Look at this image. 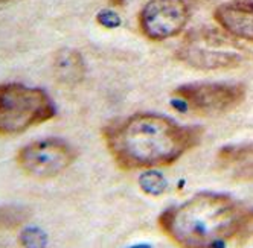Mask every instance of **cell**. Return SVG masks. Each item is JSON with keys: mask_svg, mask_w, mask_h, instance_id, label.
Returning <instances> with one entry per match:
<instances>
[{"mask_svg": "<svg viewBox=\"0 0 253 248\" xmlns=\"http://www.w3.org/2000/svg\"><path fill=\"white\" fill-rule=\"evenodd\" d=\"M188 19L183 0H150L139 14V26L148 40L164 41L182 32Z\"/></svg>", "mask_w": 253, "mask_h": 248, "instance_id": "7", "label": "cell"}, {"mask_svg": "<svg viewBox=\"0 0 253 248\" xmlns=\"http://www.w3.org/2000/svg\"><path fill=\"white\" fill-rule=\"evenodd\" d=\"M140 187L145 193L160 195L167 189V181H165L164 175H162V174L154 172V171H147L140 177Z\"/></svg>", "mask_w": 253, "mask_h": 248, "instance_id": "13", "label": "cell"}, {"mask_svg": "<svg viewBox=\"0 0 253 248\" xmlns=\"http://www.w3.org/2000/svg\"><path fill=\"white\" fill-rule=\"evenodd\" d=\"M215 166L233 181H253V143L221 148L216 152Z\"/></svg>", "mask_w": 253, "mask_h": 248, "instance_id": "9", "label": "cell"}, {"mask_svg": "<svg viewBox=\"0 0 253 248\" xmlns=\"http://www.w3.org/2000/svg\"><path fill=\"white\" fill-rule=\"evenodd\" d=\"M202 127L180 125L153 113L112 120L102 128L104 143L124 171L169 166L200 143Z\"/></svg>", "mask_w": 253, "mask_h": 248, "instance_id": "1", "label": "cell"}, {"mask_svg": "<svg viewBox=\"0 0 253 248\" xmlns=\"http://www.w3.org/2000/svg\"><path fill=\"white\" fill-rule=\"evenodd\" d=\"M77 149L61 139H43L19 149L15 162L22 172L35 180H50L75 163Z\"/></svg>", "mask_w": 253, "mask_h": 248, "instance_id": "5", "label": "cell"}, {"mask_svg": "<svg viewBox=\"0 0 253 248\" xmlns=\"http://www.w3.org/2000/svg\"><path fill=\"white\" fill-rule=\"evenodd\" d=\"M32 215V212L26 206L5 204L0 206V232H9L25 225Z\"/></svg>", "mask_w": 253, "mask_h": 248, "instance_id": "11", "label": "cell"}, {"mask_svg": "<svg viewBox=\"0 0 253 248\" xmlns=\"http://www.w3.org/2000/svg\"><path fill=\"white\" fill-rule=\"evenodd\" d=\"M55 116L49 95L17 82L0 84V136H17Z\"/></svg>", "mask_w": 253, "mask_h": 248, "instance_id": "3", "label": "cell"}, {"mask_svg": "<svg viewBox=\"0 0 253 248\" xmlns=\"http://www.w3.org/2000/svg\"><path fill=\"white\" fill-rule=\"evenodd\" d=\"M53 75L64 85H77L84 79L85 64L80 52L61 49L53 57Z\"/></svg>", "mask_w": 253, "mask_h": 248, "instance_id": "10", "label": "cell"}, {"mask_svg": "<svg viewBox=\"0 0 253 248\" xmlns=\"http://www.w3.org/2000/svg\"><path fill=\"white\" fill-rule=\"evenodd\" d=\"M125 3V0H110V5L113 6H122Z\"/></svg>", "mask_w": 253, "mask_h": 248, "instance_id": "15", "label": "cell"}, {"mask_svg": "<svg viewBox=\"0 0 253 248\" xmlns=\"http://www.w3.org/2000/svg\"><path fill=\"white\" fill-rule=\"evenodd\" d=\"M213 17L230 37L253 43V0H233L220 5Z\"/></svg>", "mask_w": 253, "mask_h": 248, "instance_id": "8", "label": "cell"}, {"mask_svg": "<svg viewBox=\"0 0 253 248\" xmlns=\"http://www.w3.org/2000/svg\"><path fill=\"white\" fill-rule=\"evenodd\" d=\"M19 244L22 248H46L47 235L39 227H26L20 232Z\"/></svg>", "mask_w": 253, "mask_h": 248, "instance_id": "12", "label": "cell"}, {"mask_svg": "<svg viewBox=\"0 0 253 248\" xmlns=\"http://www.w3.org/2000/svg\"><path fill=\"white\" fill-rule=\"evenodd\" d=\"M157 224L178 248H226L253 238V210L226 193H197L162 212Z\"/></svg>", "mask_w": 253, "mask_h": 248, "instance_id": "2", "label": "cell"}, {"mask_svg": "<svg viewBox=\"0 0 253 248\" xmlns=\"http://www.w3.org/2000/svg\"><path fill=\"white\" fill-rule=\"evenodd\" d=\"M96 20L101 26L107 28V29H115L121 25V17L112 11V9H102L98 12L96 15Z\"/></svg>", "mask_w": 253, "mask_h": 248, "instance_id": "14", "label": "cell"}, {"mask_svg": "<svg viewBox=\"0 0 253 248\" xmlns=\"http://www.w3.org/2000/svg\"><path fill=\"white\" fill-rule=\"evenodd\" d=\"M172 96L185 111L200 116H218L237 108L246 99V85L226 82L186 84L175 88Z\"/></svg>", "mask_w": 253, "mask_h": 248, "instance_id": "4", "label": "cell"}, {"mask_svg": "<svg viewBox=\"0 0 253 248\" xmlns=\"http://www.w3.org/2000/svg\"><path fill=\"white\" fill-rule=\"evenodd\" d=\"M9 2H14V0H0V5H3V3H9Z\"/></svg>", "mask_w": 253, "mask_h": 248, "instance_id": "16", "label": "cell"}, {"mask_svg": "<svg viewBox=\"0 0 253 248\" xmlns=\"http://www.w3.org/2000/svg\"><path fill=\"white\" fill-rule=\"evenodd\" d=\"M177 58L185 64L202 70L237 67L243 61L240 49L227 37L216 32H198L177 50Z\"/></svg>", "mask_w": 253, "mask_h": 248, "instance_id": "6", "label": "cell"}]
</instances>
